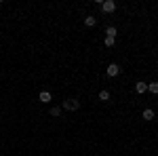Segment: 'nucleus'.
<instances>
[{
    "mask_svg": "<svg viewBox=\"0 0 158 156\" xmlns=\"http://www.w3.org/2000/svg\"><path fill=\"white\" fill-rule=\"evenodd\" d=\"M106 72H108V76H118L120 74V65L118 63H110L108 68H106Z\"/></svg>",
    "mask_w": 158,
    "mask_h": 156,
    "instance_id": "nucleus-3",
    "label": "nucleus"
},
{
    "mask_svg": "<svg viewBox=\"0 0 158 156\" xmlns=\"http://www.w3.org/2000/svg\"><path fill=\"white\" fill-rule=\"evenodd\" d=\"M61 108L68 110V112H76V110L80 108V101H78V99H65V101L61 103Z\"/></svg>",
    "mask_w": 158,
    "mask_h": 156,
    "instance_id": "nucleus-1",
    "label": "nucleus"
},
{
    "mask_svg": "<svg viewBox=\"0 0 158 156\" xmlns=\"http://www.w3.org/2000/svg\"><path fill=\"white\" fill-rule=\"evenodd\" d=\"M146 91H148V82H137L135 84V93L141 95V93H146Z\"/></svg>",
    "mask_w": 158,
    "mask_h": 156,
    "instance_id": "nucleus-5",
    "label": "nucleus"
},
{
    "mask_svg": "<svg viewBox=\"0 0 158 156\" xmlns=\"http://www.w3.org/2000/svg\"><path fill=\"white\" fill-rule=\"evenodd\" d=\"M95 23H97V19H95L93 15H86V17H85V25H86V27H93Z\"/></svg>",
    "mask_w": 158,
    "mask_h": 156,
    "instance_id": "nucleus-7",
    "label": "nucleus"
},
{
    "mask_svg": "<svg viewBox=\"0 0 158 156\" xmlns=\"http://www.w3.org/2000/svg\"><path fill=\"white\" fill-rule=\"evenodd\" d=\"M103 42H106V47H114V44H116V38H108V36H106Z\"/></svg>",
    "mask_w": 158,
    "mask_h": 156,
    "instance_id": "nucleus-12",
    "label": "nucleus"
},
{
    "mask_svg": "<svg viewBox=\"0 0 158 156\" xmlns=\"http://www.w3.org/2000/svg\"><path fill=\"white\" fill-rule=\"evenodd\" d=\"M154 116H156V114H154V110H152V108L143 110V120H154Z\"/></svg>",
    "mask_w": 158,
    "mask_h": 156,
    "instance_id": "nucleus-6",
    "label": "nucleus"
},
{
    "mask_svg": "<svg viewBox=\"0 0 158 156\" xmlns=\"http://www.w3.org/2000/svg\"><path fill=\"white\" fill-rule=\"evenodd\" d=\"M148 91L150 93H158V82H150L148 84Z\"/></svg>",
    "mask_w": 158,
    "mask_h": 156,
    "instance_id": "nucleus-11",
    "label": "nucleus"
},
{
    "mask_svg": "<svg viewBox=\"0 0 158 156\" xmlns=\"http://www.w3.org/2000/svg\"><path fill=\"white\" fill-rule=\"evenodd\" d=\"M38 99H40L42 103H49L51 99H53V97H51V91H40V95H38Z\"/></svg>",
    "mask_w": 158,
    "mask_h": 156,
    "instance_id": "nucleus-4",
    "label": "nucleus"
},
{
    "mask_svg": "<svg viewBox=\"0 0 158 156\" xmlns=\"http://www.w3.org/2000/svg\"><path fill=\"white\" fill-rule=\"evenodd\" d=\"M59 114H61V108H59V106H53V108H51V116H53V118H57Z\"/></svg>",
    "mask_w": 158,
    "mask_h": 156,
    "instance_id": "nucleus-10",
    "label": "nucleus"
},
{
    "mask_svg": "<svg viewBox=\"0 0 158 156\" xmlns=\"http://www.w3.org/2000/svg\"><path fill=\"white\" fill-rule=\"evenodd\" d=\"M99 99H101V101H108V99H110V91L101 89V91H99Z\"/></svg>",
    "mask_w": 158,
    "mask_h": 156,
    "instance_id": "nucleus-9",
    "label": "nucleus"
},
{
    "mask_svg": "<svg viewBox=\"0 0 158 156\" xmlns=\"http://www.w3.org/2000/svg\"><path fill=\"white\" fill-rule=\"evenodd\" d=\"M106 36H108V38H116V36H118V30H116L114 25H110L108 30H106Z\"/></svg>",
    "mask_w": 158,
    "mask_h": 156,
    "instance_id": "nucleus-8",
    "label": "nucleus"
},
{
    "mask_svg": "<svg viewBox=\"0 0 158 156\" xmlns=\"http://www.w3.org/2000/svg\"><path fill=\"white\" fill-rule=\"evenodd\" d=\"M101 11L103 13H114L116 11V2H114V0H103V2H101Z\"/></svg>",
    "mask_w": 158,
    "mask_h": 156,
    "instance_id": "nucleus-2",
    "label": "nucleus"
}]
</instances>
